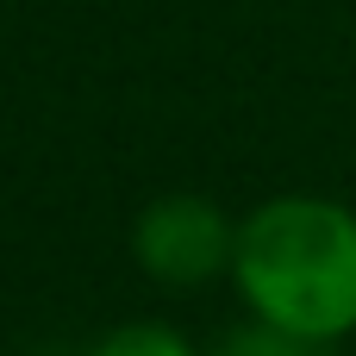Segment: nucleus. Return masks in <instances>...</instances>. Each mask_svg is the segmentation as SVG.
<instances>
[{
  "label": "nucleus",
  "instance_id": "nucleus-1",
  "mask_svg": "<svg viewBox=\"0 0 356 356\" xmlns=\"http://www.w3.org/2000/svg\"><path fill=\"white\" fill-rule=\"evenodd\" d=\"M232 288L257 325L344 344L356 338V207L332 194H269L238 219Z\"/></svg>",
  "mask_w": 356,
  "mask_h": 356
},
{
  "label": "nucleus",
  "instance_id": "nucleus-2",
  "mask_svg": "<svg viewBox=\"0 0 356 356\" xmlns=\"http://www.w3.org/2000/svg\"><path fill=\"white\" fill-rule=\"evenodd\" d=\"M238 219L213 194H156L131 225V257L163 288H207L232 269Z\"/></svg>",
  "mask_w": 356,
  "mask_h": 356
},
{
  "label": "nucleus",
  "instance_id": "nucleus-3",
  "mask_svg": "<svg viewBox=\"0 0 356 356\" xmlns=\"http://www.w3.org/2000/svg\"><path fill=\"white\" fill-rule=\"evenodd\" d=\"M81 356H207V350H194V344H188L175 325H163V319H125V325L100 332Z\"/></svg>",
  "mask_w": 356,
  "mask_h": 356
},
{
  "label": "nucleus",
  "instance_id": "nucleus-4",
  "mask_svg": "<svg viewBox=\"0 0 356 356\" xmlns=\"http://www.w3.org/2000/svg\"><path fill=\"white\" fill-rule=\"evenodd\" d=\"M207 356H338V344H313V338H294V332H275V325H238L225 332Z\"/></svg>",
  "mask_w": 356,
  "mask_h": 356
}]
</instances>
